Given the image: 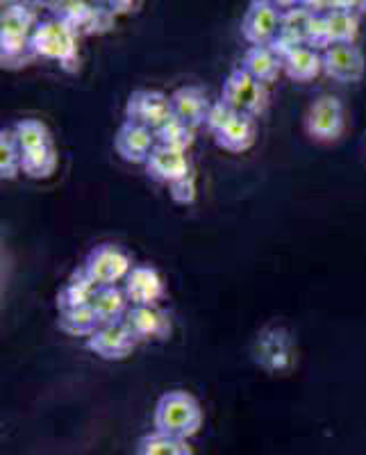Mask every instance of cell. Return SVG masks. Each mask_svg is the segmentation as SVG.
<instances>
[{
  "instance_id": "8",
  "label": "cell",
  "mask_w": 366,
  "mask_h": 455,
  "mask_svg": "<svg viewBox=\"0 0 366 455\" xmlns=\"http://www.w3.org/2000/svg\"><path fill=\"white\" fill-rule=\"evenodd\" d=\"M282 12L268 0H253L242 19V36L251 46H271L280 32Z\"/></svg>"
},
{
  "instance_id": "19",
  "label": "cell",
  "mask_w": 366,
  "mask_h": 455,
  "mask_svg": "<svg viewBox=\"0 0 366 455\" xmlns=\"http://www.w3.org/2000/svg\"><path fill=\"white\" fill-rule=\"evenodd\" d=\"M92 307L99 316L100 326H107V323H121L125 319L130 310V300L119 284L116 287H99L92 300Z\"/></svg>"
},
{
  "instance_id": "33",
  "label": "cell",
  "mask_w": 366,
  "mask_h": 455,
  "mask_svg": "<svg viewBox=\"0 0 366 455\" xmlns=\"http://www.w3.org/2000/svg\"><path fill=\"white\" fill-rule=\"evenodd\" d=\"M114 7H119L121 12H128L132 10V7H137L141 3V0H109Z\"/></svg>"
},
{
  "instance_id": "5",
  "label": "cell",
  "mask_w": 366,
  "mask_h": 455,
  "mask_svg": "<svg viewBox=\"0 0 366 455\" xmlns=\"http://www.w3.org/2000/svg\"><path fill=\"white\" fill-rule=\"evenodd\" d=\"M346 130L344 103L332 93H323L310 105L305 114V132L314 141L330 144L337 141Z\"/></svg>"
},
{
  "instance_id": "15",
  "label": "cell",
  "mask_w": 366,
  "mask_h": 455,
  "mask_svg": "<svg viewBox=\"0 0 366 455\" xmlns=\"http://www.w3.org/2000/svg\"><path fill=\"white\" fill-rule=\"evenodd\" d=\"M211 137H214L219 148L227 150V153H246L255 144V140H258L255 116L235 112Z\"/></svg>"
},
{
  "instance_id": "4",
  "label": "cell",
  "mask_w": 366,
  "mask_h": 455,
  "mask_svg": "<svg viewBox=\"0 0 366 455\" xmlns=\"http://www.w3.org/2000/svg\"><path fill=\"white\" fill-rule=\"evenodd\" d=\"M84 271L99 287H116L132 271V259L116 243H99L84 259Z\"/></svg>"
},
{
  "instance_id": "11",
  "label": "cell",
  "mask_w": 366,
  "mask_h": 455,
  "mask_svg": "<svg viewBox=\"0 0 366 455\" xmlns=\"http://www.w3.org/2000/svg\"><path fill=\"white\" fill-rule=\"evenodd\" d=\"M155 146V130L132 124L128 119L121 124V128L116 130V137H114V148H116L121 160L128 162V164H146Z\"/></svg>"
},
{
  "instance_id": "20",
  "label": "cell",
  "mask_w": 366,
  "mask_h": 455,
  "mask_svg": "<svg viewBox=\"0 0 366 455\" xmlns=\"http://www.w3.org/2000/svg\"><path fill=\"white\" fill-rule=\"evenodd\" d=\"M96 291H99V284L89 278L87 271L80 269L76 271V274L67 280V284H64L62 290H60V294H57V306H60V310L92 306Z\"/></svg>"
},
{
  "instance_id": "16",
  "label": "cell",
  "mask_w": 366,
  "mask_h": 455,
  "mask_svg": "<svg viewBox=\"0 0 366 455\" xmlns=\"http://www.w3.org/2000/svg\"><path fill=\"white\" fill-rule=\"evenodd\" d=\"M210 99L201 87H180L171 93V108H173V116L185 121L187 125L196 130L207 124V116L211 112Z\"/></svg>"
},
{
  "instance_id": "23",
  "label": "cell",
  "mask_w": 366,
  "mask_h": 455,
  "mask_svg": "<svg viewBox=\"0 0 366 455\" xmlns=\"http://www.w3.org/2000/svg\"><path fill=\"white\" fill-rule=\"evenodd\" d=\"M60 328L71 337H92L93 332L99 331L100 323L93 307L83 306L60 310Z\"/></svg>"
},
{
  "instance_id": "7",
  "label": "cell",
  "mask_w": 366,
  "mask_h": 455,
  "mask_svg": "<svg viewBox=\"0 0 366 455\" xmlns=\"http://www.w3.org/2000/svg\"><path fill=\"white\" fill-rule=\"evenodd\" d=\"M171 116H173L171 96L157 92V89H137L130 93L128 103H125V119L146 125L150 130H157Z\"/></svg>"
},
{
  "instance_id": "14",
  "label": "cell",
  "mask_w": 366,
  "mask_h": 455,
  "mask_svg": "<svg viewBox=\"0 0 366 455\" xmlns=\"http://www.w3.org/2000/svg\"><path fill=\"white\" fill-rule=\"evenodd\" d=\"M146 173L150 180L162 182V185H173L180 178L189 176L191 173V162L187 153L182 150L166 148V146L157 144L146 160Z\"/></svg>"
},
{
  "instance_id": "26",
  "label": "cell",
  "mask_w": 366,
  "mask_h": 455,
  "mask_svg": "<svg viewBox=\"0 0 366 455\" xmlns=\"http://www.w3.org/2000/svg\"><path fill=\"white\" fill-rule=\"evenodd\" d=\"M23 150L14 137V130L5 128L0 132V176L3 180H14L21 173Z\"/></svg>"
},
{
  "instance_id": "21",
  "label": "cell",
  "mask_w": 366,
  "mask_h": 455,
  "mask_svg": "<svg viewBox=\"0 0 366 455\" xmlns=\"http://www.w3.org/2000/svg\"><path fill=\"white\" fill-rule=\"evenodd\" d=\"M325 35L328 42L332 44H355L360 35V19L351 10H332L323 14Z\"/></svg>"
},
{
  "instance_id": "27",
  "label": "cell",
  "mask_w": 366,
  "mask_h": 455,
  "mask_svg": "<svg viewBox=\"0 0 366 455\" xmlns=\"http://www.w3.org/2000/svg\"><path fill=\"white\" fill-rule=\"evenodd\" d=\"M12 130H14V137L19 141V146H21V150L42 148V146L52 144L51 130L39 119H21L19 124H14Z\"/></svg>"
},
{
  "instance_id": "31",
  "label": "cell",
  "mask_w": 366,
  "mask_h": 455,
  "mask_svg": "<svg viewBox=\"0 0 366 455\" xmlns=\"http://www.w3.org/2000/svg\"><path fill=\"white\" fill-rule=\"evenodd\" d=\"M271 5L278 7L280 12H287V10H294V7L303 5V0H268Z\"/></svg>"
},
{
  "instance_id": "32",
  "label": "cell",
  "mask_w": 366,
  "mask_h": 455,
  "mask_svg": "<svg viewBox=\"0 0 366 455\" xmlns=\"http://www.w3.org/2000/svg\"><path fill=\"white\" fill-rule=\"evenodd\" d=\"M337 10H362V0H337Z\"/></svg>"
},
{
  "instance_id": "9",
  "label": "cell",
  "mask_w": 366,
  "mask_h": 455,
  "mask_svg": "<svg viewBox=\"0 0 366 455\" xmlns=\"http://www.w3.org/2000/svg\"><path fill=\"white\" fill-rule=\"evenodd\" d=\"M364 52L355 44H332L323 51V73L337 83L351 84L364 78Z\"/></svg>"
},
{
  "instance_id": "1",
  "label": "cell",
  "mask_w": 366,
  "mask_h": 455,
  "mask_svg": "<svg viewBox=\"0 0 366 455\" xmlns=\"http://www.w3.org/2000/svg\"><path fill=\"white\" fill-rule=\"evenodd\" d=\"M153 424L160 433L180 437V440H191L203 426V408L194 394L185 392V389H171V392L162 394L157 401Z\"/></svg>"
},
{
  "instance_id": "24",
  "label": "cell",
  "mask_w": 366,
  "mask_h": 455,
  "mask_svg": "<svg viewBox=\"0 0 366 455\" xmlns=\"http://www.w3.org/2000/svg\"><path fill=\"white\" fill-rule=\"evenodd\" d=\"M155 140L160 146L187 153L194 146V140H196V130L178 119V116H171L166 124H162L155 130Z\"/></svg>"
},
{
  "instance_id": "18",
  "label": "cell",
  "mask_w": 366,
  "mask_h": 455,
  "mask_svg": "<svg viewBox=\"0 0 366 455\" xmlns=\"http://www.w3.org/2000/svg\"><path fill=\"white\" fill-rule=\"evenodd\" d=\"M242 68L248 73V76H253L258 83L267 84V87L278 80L280 71H284L282 57H280L271 46L248 48L242 57Z\"/></svg>"
},
{
  "instance_id": "3",
  "label": "cell",
  "mask_w": 366,
  "mask_h": 455,
  "mask_svg": "<svg viewBox=\"0 0 366 455\" xmlns=\"http://www.w3.org/2000/svg\"><path fill=\"white\" fill-rule=\"evenodd\" d=\"M221 100L227 108H233L235 112L248 114V116H259L268 105L267 84L258 83L253 76H248L239 67L223 83Z\"/></svg>"
},
{
  "instance_id": "10",
  "label": "cell",
  "mask_w": 366,
  "mask_h": 455,
  "mask_svg": "<svg viewBox=\"0 0 366 455\" xmlns=\"http://www.w3.org/2000/svg\"><path fill=\"white\" fill-rule=\"evenodd\" d=\"M137 344L139 341L134 339V335L130 332V328L125 326L123 321L121 323L100 326L92 337H87L89 351L93 355H99L100 360H109V363H119V360H125V357L132 355Z\"/></svg>"
},
{
  "instance_id": "25",
  "label": "cell",
  "mask_w": 366,
  "mask_h": 455,
  "mask_svg": "<svg viewBox=\"0 0 366 455\" xmlns=\"http://www.w3.org/2000/svg\"><path fill=\"white\" fill-rule=\"evenodd\" d=\"M134 455H194V451H191L189 440L171 437V435L155 430L139 442Z\"/></svg>"
},
{
  "instance_id": "29",
  "label": "cell",
  "mask_w": 366,
  "mask_h": 455,
  "mask_svg": "<svg viewBox=\"0 0 366 455\" xmlns=\"http://www.w3.org/2000/svg\"><path fill=\"white\" fill-rule=\"evenodd\" d=\"M233 114H235L233 108H227V105L223 103V100H219V103L211 105V112H210V116H207L205 128L210 130L211 135H214V132H217V130L221 128V125L226 124L227 119H230V116H233Z\"/></svg>"
},
{
  "instance_id": "12",
  "label": "cell",
  "mask_w": 366,
  "mask_h": 455,
  "mask_svg": "<svg viewBox=\"0 0 366 455\" xmlns=\"http://www.w3.org/2000/svg\"><path fill=\"white\" fill-rule=\"evenodd\" d=\"M130 306H157L164 299V278L150 264H137L123 283Z\"/></svg>"
},
{
  "instance_id": "6",
  "label": "cell",
  "mask_w": 366,
  "mask_h": 455,
  "mask_svg": "<svg viewBox=\"0 0 366 455\" xmlns=\"http://www.w3.org/2000/svg\"><path fill=\"white\" fill-rule=\"evenodd\" d=\"M36 21L28 7L12 5L3 12V23H0V44H3V62H10L23 51L32 52L30 39L35 32Z\"/></svg>"
},
{
  "instance_id": "30",
  "label": "cell",
  "mask_w": 366,
  "mask_h": 455,
  "mask_svg": "<svg viewBox=\"0 0 366 455\" xmlns=\"http://www.w3.org/2000/svg\"><path fill=\"white\" fill-rule=\"evenodd\" d=\"M303 7L312 12V14H328V12L337 10V0H303Z\"/></svg>"
},
{
  "instance_id": "28",
  "label": "cell",
  "mask_w": 366,
  "mask_h": 455,
  "mask_svg": "<svg viewBox=\"0 0 366 455\" xmlns=\"http://www.w3.org/2000/svg\"><path fill=\"white\" fill-rule=\"evenodd\" d=\"M171 189V198L178 203V205H191V203L196 201V178H194V173H189V176L180 178V180H176L173 185H169Z\"/></svg>"
},
{
  "instance_id": "2",
  "label": "cell",
  "mask_w": 366,
  "mask_h": 455,
  "mask_svg": "<svg viewBox=\"0 0 366 455\" xmlns=\"http://www.w3.org/2000/svg\"><path fill=\"white\" fill-rule=\"evenodd\" d=\"M32 55L51 60V62L71 64L78 57V36L67 21L51 19V21L36 23L30 39Z\"/></svg>"
},
{
  "instance_id": "34",
  "label": "cell",
  "mask_w": 366,
  "mask_h": 455,
  "mask_svg": "<svg viewBox=\"0 0 366 455\" xmlns=\"http://www.w3.org/2000/svg\"><path fill=\"white\" fill-rule=\"evenodd\" d=\"M362 12H364V14H366V0H362Z\"/></svg>"
},
{
  "instance_id": "13",
  "label": "cell",
  "mask_w": 366,
  "mask_h": 455,
  "mask_svg": "<svg viewBox=\"0 0 366 455\" xmlns=\"http://www.w3.org/2000/svg\"><path fill=\"white\" fill-rule=\"evenodd\" d=\"M137 341H162L171 335V319L157 306H130L123 319Z\"/></svg>"
},
{
  "instance_id": "17",
  "label": "cell",
  "mask_w": 366,
  "mask_h": 455,
  "mask_svg": "<svg viewBox=\"0 0 366 455\" xmlns=\"http://www.w3.org/2000/svg\"><path fill=\"white\" fill-rule=\"evenodd\" d=\"M282 68L296 83H312L323 73V52L307 44L294 46L282 57Z\"/></svg>"
},
{
  "instance_id": "22",
  "label": "cell",
  "mask_w": 366,
  "mask_h": 455,
  "mask_svg": "<svg viewBox=\"0 0 366 455\" xmlns=\"http://www.w3.org/2000/svg\"><path fill=\"white\" fill-rule=\"evenodd\" d=\"M60 157H57L55 146H42V148L23 150L21 157V173L32 180H46L57 171Z\"/></svg>"
}]
</instances>
